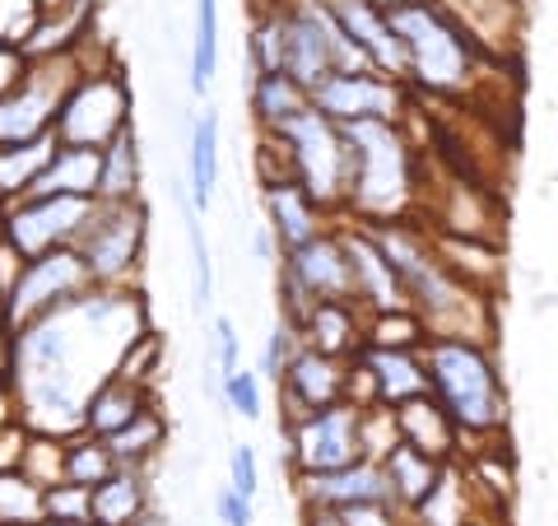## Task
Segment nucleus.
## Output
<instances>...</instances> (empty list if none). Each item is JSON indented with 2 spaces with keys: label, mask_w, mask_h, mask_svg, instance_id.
Returning <instances> with one entry per match:
<instances>
[{
  "label": "nucleus",
  "mask_w": 558,
  "mask_h": 526,
  "mask_svg": "<svg viewBox=\"0 0 558 526\" xmlns=\"http://www.w3.org/2000/svg\"><path fill=\"white\" fill-rule=\"evenodd\" d=\"M43 5V14H51V10H61V5H70V0H38Z\"/></svg>",
  "instance_id": "56"
},
{
  "label": "nucleus",
  "mask_w": 558,
  "mask_h": 526,
  "mask_svg": "<svg viewBox=\"0 0 558 526\" xmlns=\"http://www.w3.org/2000/svg\"><path fill=\"white\" fill-rule=\"evenodd\" d=\"M387 14L400 43H405L410 89H418L424 98H465L480 89V75L494 57L447 5H438V0H405V5Z\"/></svg>",
  "instance_id": "4"
},
{
  "label": "nucleus",
  "mask_w": 558,
  "mask_h": 526,
  "mask_svg": "<svg viewBox=\"0 0 558 526\" xmlns=\"http://www.w3.org/2000/svg\"><path fill=\"white\" fill-rule=\"evenodd\" d=\"M94 205V196H20L5 210V238L24 252V261L57 248H75Z\"/></svg>",
  "instance_id": "13"
},
{
  "label": "nucleus",
  "mask_w": 558,
  "mask_h": 526,
  "mask_svg": "<svg viewBox=\"0 0 558 526\" xmlns=\"http://www.w3.org/2000/svg\"><path fill=\"white\" fill-rule=\"evenodd\" d=\"M117 373L121 378H131V382H140V387H149L154 392V382H159V373H163V336L159 331H145L126 355H121V363H117Z\"/></svg>",
  "instance_id": "40"
},
{
  "label": "nucleus",
  "mask_w": 558,
  "mask_h": 526,
  "mask_svg": "<svg viewBox=\"0 0 558 526\" xmlns=\"http://www.w3.org/2000/svg\"><path fill=\"white\" fill-rule=\"evenodd\" d=\"M279 266L299 279L317 303H326V298H349V303H354V271H349V252H344L336 224H330L326 234H317L312 242H303V248L284 252Z\"/></svg>",
  "instance_id": "17"
},
{
  "label": "nucleus",
  "mask_w": 558,
  "mask_h": 526,
  "mask_svg": "<svg viewBox=\"0 0 558 526\" xmlns=\"http://www.w3.org/2000/svg\"><path fill=\"white\" fill-rule=\"evenodd\" d=\"M215 187H219V117L215 108H205L191 121V154H186V191L201 215L215 201Z\"/></svg>",
  "instance_id": "29"
},
{
  "label": "nucleus",
  "mask_w": 558,
  "mask_h": 526,
  "mask_svg": "<svg viewBox=\"0 0 558 526\" xmlns=\"http://www.w3.org/2000/svg\"><path fill=\"white\" fill-rule=\"evenodd\" d=\"M5 210H10V201L0 196V238H5Z\"/></svg>",
  "instance_id": "58"
},
{
  "label": "nucleus",
  "mask_w": 558,
  "mask_h": 526,
  "mask_svg": "<svg viewBox=\"0 0 558 526\" xmlns=\"http://www.w3.org/2000/svg\"><path fill=\"white\" fill-rule=\"evenodd\" d=\"M229 470H233V489L238 494H247V499H256V489H260V466H256V452L247 447V443H238L233 452H229Z\"/></svg>",
  "instance_id": "46"
},
{
  "label": "nucleus",
  "mask_w": 558,
  "mask_h": 526,
  "mask_svg": "<svg viewBox=\"0 0 558 526\" xmlns=\"http://www.w3.org/2000/svg\"><path fill=\"white\" fill-rule=\"evenodd\" d=\"M219 70V0H196V33H191V94H205Z\"/></svg>",
  "instance_id": "35"
},
{
  "label": "nucleus",
  "mask_w": 558,
  "mask_h": 526,
  "mask_svg": "<svg viewBox=\"0 0 558 526\" xmlns=\"http://www.w3.org/2000/svg\"><path fill=\"white\" fill-rule=\"evenodd\" d=\"M247 108H252L256 131H279L284 121H293L299 112L312 108V89L293 80L289 70H260V75H252Z\"/></svg>",
  "instance_id": "23"
},
{
  "label": "nucleus",
  "mask_w": 558,
  "mask_h": 526,
  "mask_svg": "<svg viewBox=\"0 0 558 526\" xmlns=\"http://www.w3.org/2000/svg\"><path fill=\"white\" fill-rule=\"evenodd\" d=\"M149 238V210L145 201H98L84 234L75 238V252L84 256L94 285L102 289H131V279L145 256Z\"/></svg>",
  "instance_id": "8"
},
{
  "label": "nucleus",
  "mask_w": 558,
  "mask_h": 526,
  "mask_svg": "<svg viewBox=\"0 0 558 526\" xmlns=\"http://www.w3.org/2000/svg\"><path fill=\"white\" fill-rule=\"evenodd\" d=\"M215 507H219L223 526H252V499H247V494H238L233 485H229V489H219Z\"/></svg>",
  "instance_id": "50"
},
{
  "label": "nucleus",
  "mask_w": 558,
  "mask_h": 526,
  "mask_svg": "<svg viewBox=\"0 0 558 526\" xmlns=\"http://www.w3.org/2000/svg\"><path fill=\"white\" fill-rule=\"evenodd\" d=\"M47 489L24 470H0V526H43Z\"/></svg>",
  "instance_id": "34"
},
{
  "label": "nucleus",
  "mask_w": 558,
  "mask_h": 526,
  "mask_svg": "<svg viewBox=\"0 0 558 526\" xmlns=\"http://www.w3.org/2000/svg\"><path fill=\"white\" fill-rule=\"evenodd\" d=\"M391 410H396L400 443L428 452V457H438V462H461V438L465 433L433 392L414 396V401H400V406H391Z\"/></svg>",
  "instance_id": "20"
},
{
  "label": "nucleus",
  "mask_w": 558,
  "mask_h": 526,
  "mask_svg": "<svg viewBox=\"0 0 558 526\" xmlns=\"http://www.w3.org/2000/svg\"><path fill=\"white\" fill-rule=\"evenodd\" d=\"M219 396H223V406L242 419H260V410H266L260 406V373H247V368H238V373L223 378Z\"/></svg>",
  "instance_id": "44"
},
{
  "label": "nucleus",
  "mask_w": 558,
  "mask_h": 526,
  "mask_svg": "<svg viewBox=\"0 0 558 526\" xmlns=\"http://www.w3.org/2000/svg\"><path fill=\"white\" fill-rule=\"evenodd\" d=\"M260 205H266V224H270V234L279 242V256L303 248V242H312L317 234L330 229V215L293 178L260 187Z\"/></svg>",
  "instance_id": "19"
},
{
  "label": "nucleus",
  "mask_w": 558,
  "mask_h": 526,
  "mask_svg": "<svg viewBox=\"0 0 558 526\" xmlns=\"http://www.w3.org/2000/svg\"><path fill=\"white\" fill-rule=\"evenodd\" d=\"M38 20H43L38 0H0V43L24 47L28 33L38 28Z\"/></svg>",
  "instance_id": "45"
},
{
  "label": "nucleus",
  "mask_w": 558,
  "mask_h": 526,
  "mask_svg": "<svg viewBox=\"0 0 558 526\" xmlns=\"http://www.w3.org/2000/svg\"><path fill=\"white\" fill-rule=\"evenodd\" d=\"M363 345H377V349H424L428 345V326H424V318H418L414 308L368 312Z\"/></svg>",
  "instance_id": "36"
},
{
  "label": "nucleus",
  "mask_w": 558,
  "mask_h": 526,
  "mask_svg": "<svg viewBox=\"0 0 558 526\" xmlns=\"http://www.w3.org/2000/svg\"><path fill=\"white\" fill-rule=\"evenodd\" d=\"M252 248H256L260 261H275V234H270V224H260V229H256V242H252Z\"/></svg>",
  "instance_id": "54"
},
{
  "label": "nucleus",
  "mask_w": 558,
  "mask_h": 526,
  "mask_svg": "<svg viewBox=\"0 0 558 526\" xmlns=\"http://www.w3.org/2000/svg\"><path fill=\"white\" fill-rule=\"evenodd\" d=\"M20 470L28 480H38L43 489L61 485L65 480V438H51V433H28V447H24V462Z\"/></svg>",
  "instance_id": "39"
},
{
  "label": "nucleus",
  "mask_w": 558,
  "mask_h": 526,
  "mask_svg": "<svg viewBox=\"0 0 558 526\" xmlns=\"http://www.w3.org/2000/svg\"><path fill=\"white\" fill-rule=\"evenodd\" d=\"M149 522L145 470L117 466L108 480L94 485V526H140Z\"/></svg>",
  "instance_id": "27"
},
{
  "label": "nucleus",
  "mask_w": 558,
  "mask_h": 526,
  "mask_svg": "<svg viewBox=\"0 0 558 526\" xmlns=\"http://www.w3.org/2000/svg\"><path fill=\"white\" fill-rule=\"evenodd\" d=\"M359 363L368 368L381 406H400V401H414V396L428 392L424 349H377V345H363Z\"/></svg>",
  "instance_id": "22"
},
{
  "label": "nucleus",
  "mask_w": 558,
  "mask_h": 526,
  "mask_svg": "<svg viewBox=\"0 0 558 526\" xmlns=\"http://www.w3.org/2000/svg\"><path fill=\"white\" fill-rule=\"evenodd\" d=\"M154 406V392L140 387V382L112 373L102 387L89 396V406H84V433H98V438H112L131 425L135 415H145Z\"/></svg>",
  "instance_id": "24"
},
{
  "label": "nucleus",
  "mask_w": 558,
  "mask_h": 526,
  "mask_svg": "<svg viewBox=\"0 0 558 526\" xmlns=\"http://www.w3.org/2000/svg\"><path fill=\"white\" fill-rule=\"evenodd\" d=\"M163 443H168V419H163V410H159V401H154L145 415H135L121 433L108 438L112 457H117L121 466H135V470H145L154 457H159Z\"/></svg>",
  "instance_id": "33"
},
{
  "label": "nucleus",
  "mask_w": 558,
  "mask_h": 526,
  "mask_svg": "<svg viewBox=\"0 0 558 526\" xmlns=\"http://www.w3.org/2000/svg\"><path fill=\"white\" fill-rule=\"evenodd\" d=\"M299 349H303V331L293 326L289 318H275L270 336H266V349H260V378L279 387V378H284V368L293 363V355H299Z\"/></svg>",
  "instance_id": "41"
},
{
  "label": "nucleus",
  "mask_w": 558,
  "mask_h": 526,
  "mask_svg": "<svg viewBox=\"0 0 558 526\" xmlns=\"http://www.w3.org/2000/svg\"><path fill=\"white\" fill-rule=\"evenodd\" d=\"M89 289H94V275L75 248H57L47 256H33V261H24L20 279H14L10 294H5V322H10L14 336H20L24 326L43 322L47 312L65 308L70 298H80Z\"/></svg>",
  "instance_id": "9"
},
{
  "label": "nucleus",
  "mask_w": 558,
  "mask_h": 526,
  "mask_svg": "<svg viewBox=\"0 0 558 526\" xmlns=\"http://www.w3.org/2000/svg\"><path fill=\"white\" fill-rule=\"evenodd\" d=\"M10 425H24V415H20V396H14L10 378H0V429H10Z\"/></svg>",
  "instance_id": "52"
},
{
  "label": "nucleus",
  "mask_w": 558,
  "mask_h": 526,
  "mask_svg": "<svg viewBox=\"0 0 558 526\" xmlns=\"http://www.w3.org/2000/svg\"><path fill=\"white\" fill-rule=\"evenodd\" d=\"M121 462L112 457V447H108V438H98V433H75V438H65V480H75V485H102L112 476Z\"/></svg>",
  "instance_id": "37"
},
{
  "label": "nucleus",
  "mask_w": 558,
  "mask_h": 526,
  "mask_svg": "<svg viewBox=\"0 0 558 526\" xmlns=\"http://www.w3.org/2000/svg\"><path fill=\"white\" fill-rule=\"evenodd\" d=\"M312 108L326 112L330 121H405L410 108V84L377 75V70H336L312 89Z\"/></svg>",
  "instance_id": "11"
},
{
  "label": "nucleus",
  "mask_w": 558,
  "mask_h": 526,
  "mask_svg": "<svg viewBox=\"0 0 558 526\" xmlns=\"http://www.w3.org/2000/svg\"><path fill=\"white\" fill-rule=\"evenodd\" d=\"M28 425H10V429H0V470H20L24 462V447H28Z\"/></svg>",
  "instance_id": "49"
},
{
  "label": "nucleus",
  "mask_w": 558,
  "mask_h": 526,
  "mask_svg": "<svg viewBox=\"0 0 558 526\" xmlns=\"http://www.w3.org/2000/svg\"><path fill=\"white\" fill-rule=\"evenodd\" d=\"M47 517H57V522H94V489L75 485V480L51 485L47 489Z\"/></svg>",
  "instance_id": "43"
},
{
  "label": "nucleus",
  "mask_w": 558,
  "mask_h": 526,
  "mask_svg": "<svg viewBox=\"0 0 558 526\" xmlns=\"http://www.w3.org/2000/svg\"><path fill=\"white\" fill-rule=\"evenodd\" d=\"M387 476H391V494H396V503L405 507V513H414L418 503H424L433 489H438V480H442V470H447V462H438V457H428V452H418V447H410V443H396L391 452H387Z\"/></svg>",
  "instance_id": "28"
},
{
  "label": "nucleus",
  "mask_w": 558,
  "mask_h": 526,
  "mask_svg": "<svg viewBox=\"0 0 558 526\" xmlns=\"http://www.w3.org/2000/svg\"><path fill=\"white\" fill-rule=\"evenodd\" d=\"M363 326H368V312L349 298H326L303 318V345L322 349V355H336V359H359L363 349Z\"/></svg>",
  "instance_id": "21"
},
{
  "label": "nucleus",
  "mask_w": 558,
  "mask_h": 526,
  "mask_svg": "<svg viewBox=\"0 0 558 526\" xmlns=\"http://www.w3.org/2000/svg\"><path fill=\"white\" fill-rule=\"evenodd\" d=\"M57 154V135H38V140H20V145H0V196L20 201L33 191V182L43 178V168Z\"/></svg>",
  "instance_id": "31"
},
{
  "label": "nucleus",
  "mask_w": 558,
  "mask_h": 526,
  "mask_svg": "<svg viewBox=\"0 0 558 526\" xmlns=\"http://www.w3.org/2000/svg\"><path fill=\"white\" fill-rule=\"evenodd\" d=\"M349 140V205L344 219L359 224H391L418 219L428 201L424 150L410 140L405 121H344Z\"/></svg>",
  "instance_id": "3"
},
{
  "label": "nucleus",
  "mask_w": 558,
  "mask_h": 526,
  "mask_svg": "<svg viewBox=\"0 0 558 526\" xmlns=\"http://www.w3.org/2000/svg\"><path fill=\"white\" fill-rule=\"evenodd\" d=\"M438 5H447L451 14H457L494 61H502V47H512L517 33H521V5L517 0H438Z\"/></svg>",
  "instance_id": "25"
},
{
  "label": "nucleus",
  "mask_w": 558,
  "mask_h": 526,
  "mask_svg": "<svg viewBox=\"0 0 558 526\" xmlns=\"http://www.w3.org/2000/svg\"><path fill=\"white\" fill-rule=\"evenodd\" d=\"M359 443H363V457L387 462V452L400 443L396 410H391V406H368V410H363V415H359Z\"/></svg>",
  "instance_id": "42"
},
{
  "label": "nucleus",
  "mask_w": 558,
  "mask_h": 526,
  "mask_svg": "<svg viewBox=\"0 0 558 526\" xmlns=\"http://www.w3.org/2000/svg\"><path fill=\"white\" fill-rule=\"evenodd\" d=\"M349 363L354 359H336V355H322V349L303 345L293 363L284 368L279 378V406H284V429L307 419L312 410H326V406H340L344 392H349Z\"/></svg>",
  "instance_id": "14"
},
{
  "label": "nucleus",
  "mask_w": 558,
  "mask_h": 526,
  "mask_svg": "<svg viewBox=\"0 0 558 526\" xmlns=\"http://www.w3.org/2000/svg\"><path fill=\"white\" fill-rule=\"evenodd\" d=\"M377 234L381 252L391 256V266L405 285L410 308L424 318L428 336H457V340H484L494 345L498 331V312H494V294H484L475 285L447 266L438 256L433 229L418 219H391V224H368Z\"/></svg>",
  "instance_id": "2"
},
{
  "label": "nucleus",
  "mask_w": 558,
  "mask_h": 526,
  "mask_svg": "<svg viewBox=\"0 0 558 526\" xmlns=\"http://www.w3.org/2000/svg\"><path fill=\"white\" fill-rule=\"evenodd\" d=\"M238 349H242L238 326H233L229 318H215V359H219V382L229 378V373H238Z\"/></svg>",
  "instance_id": "47"
},
{
  "label": "nucleus",
  "mask_w": 558,
  "mask_h": 526,
  "mask_svg": "<svg viewBox=\"0 0 558 526\" xmlns=\"http://www.w3.org/2000/svg\"><path fill=\"white\" fill-rule=\"evenodd\" d=\"M433 242H438V256L465 279V285H475L484 294L498 289V279H502V248L498 242L457 238V234H433Z\"/></svg>",
  "instance_id": "30"
},
{
  "label": "nucleus",
  "mask_w": 558,
  "mask_h": 526,
  "mask_svg": "<svg viewBox=\"0 0 558 526\" xmlns=\"http://www.w3.org/2000/svg\"><path fill=\"white\" fill-rule=\"evenodd\" d=\"M43 526H94V522H57V517H47Z\"/></svg>",
  "instance_id": "57"
},
{
  "label": "nucleus",
  "mask_w": 558,
  "mask_h": 526,
  "mask_svg": "<svg viewBox=\"0 0 558 526\" xmlns=\"http://www.w3.org/2000/svg\"><path fill=\"white\" fill-rule=\"evenodd\" d=\"M359 406L354 401H340V406L312 410L299 425H289V470L293 476H322V470H340L349 462L363 457L359 443Z\"/></svg>",
  "instance_id": "12"
},
{
  "label": "nucleus",
  "mask_w": 558,
  "mask_h": 526,
  "mask_svg": "<svg viewBox=\"0 0 558 526\" xmlns=\"http://www.w3.org/2000/svg\"><path fill=\"white\" fill-rule=\"evenodd\" d=\"M373 5H381V10H396V5H405V0H373Z\"/></svg>",
  "instance_id": "59"
},
{
  "label": "nucleus",
  "mask_w": 558,
  "mask_h": 526,
  "mask_svg": "<svg viewBox=\"0 0 558 526\" xmlns=\"http://www.w3.org/2000/svg\"><path fill=\"white\" fill-rule=\"evenodd\" d=\"M149 331L135 289H102L70 298L43 322L24 326L10 345V387L33 433H84V406L117 373L121 355Z\"/></svg>",
  "instance_id": "1"
},
{
  "label": "nucleus",
  "mask_w": 558,
  "mask_h": 526,
  "mask_svg": "<svg viewBox=\"0 0 558 526\" xmlns=\"http://www.w3.org/2000/svg\"><path fill=\"white\" fill-rule=\"evenodd\" d=\"M28 75V57H24V47H14V43H0V98L14 94L24 84Z\"/></svg>",
  "instance_id": "48"
},
{
  "label": "nucleus",
  "mask_w": 558,
  "mask_h": 526,
  "mask_svg": "<svg viewBox=\"0 0 558 526\" xmlns=\"http://www.w3.org/2000/svg\"><path fill=\"white\" fill-rule=\"evenodd\" d=\"M98 172H102V150L84 145H57L43 178L33 182L28 196H94L98 201Z\"/></svg>",
  "instance_id": "26"
},
{
  "label": "nucleus",
  "mask_w": 558,
  "mask_h": 526,
  "mask_svg": "<svg viewBox=\"0 0 558 526\" xmlns=\"http://www.w3.org/2000/svg\"><path fill=\"white\" fill-rule=\"evenodd\" d=\"M336 14L344 33L363 47V57L377 75H391V80H405L410 75V61H405V43H400V33L391 24V14L373 5V0H336Z\"/></svg>",
  "instance_id": "18"
},
{
  "label": "nucleus",
  "mask_w": 558,
  "mask_h": 526,
  "mask_svg": "<svg viewBox=\"0 0 558 526\" xmlns=\"http://www.w3.org/2000/svg\"><path fill=\"white\" fill-rule=\"evenodd\" d=\"M293 489H299L303 507H330V513H344L359 503H396L387 466L373 457H359L340 470H322V476H293Z\"/></svg>",
  "instance_id": "16"
},
{
  "label": "nucleus",
  "mask_w": 558,
  "mask_h": 526,
  "mask_svg": "<svg viewBox=\"0 0 558 526\" xmlns=\"http://www.w3.org/2000/svg\"><path fill=\"white\" fill-rule=\"evenodd\" d=\"M98 201H140V140H135V127H126L108 150H102Z\"/></svg>",
  "instance_id": "32"
},
{
  "label": "nucleus",
  "mask_w": 558,
  "mask_h": 526,
  "mask_svg": "<svg viewBox=\"0 0 558 526\" xmlns=\"http://www.w3.org/2000/svg\"><path fill=\"white\" fill-rule=\"evenodd\" d=\"M10 345H14V331L5 322V294H0V378H10Z\"/></svg>",
  "instance_id": "53"
},
{
  "label": "nucleus",
  "mask_w": 558,
  "mask_h": 526,
  "mask_svg": "<svg viewBox=\"0 0 558 526\" xmlns=\"http://www.w3.org/2000/svg\"><path fill=\"white\" fill-rule=\"evenodd\" d=\"M84 75L80 51L75 57H47V61H28V75L14 94L0 98V145H20V140H38L51 135V121L65 89Z\"/></svg>",
  "instance_id": "10"
},
{
  "label": "nucleus",
  "mask_w": 558,
  "mask_h": 526,
  "mask_svg": "<svg viewBox=\"0 0 558 526\" xmlns=\"http://www.w3.org/2000/svg\"><path fill=\"white\" fill-rule=\"evenodd\" d=\"M131 84L121 75V65H98L84 70V75L70 84L57 121H51V135L57 145H84V150H108L112 140L131 127Z\"/></svg>",
  "instance_id": "7"
},
{
  "label": "nucleus",
  "mask_w": 558,
  "mask_h": 526,
  "mask_svg": "<svg viewBox=\"0 0 558 526\" xmlns=\"http://www.w3.org/2000/svg\"><path fill=\"white\" fill-rule=\"evenodd\" d=\"M20 271H24V252L14 248L10 238H0V294H10V285L20 279Z\"/></svg>",
  "instance_id": "51"
},
{
  "label": "nucleus",
  "mask_w": 558,
  "mask_h": 526,
  "mask_svg": "<svg viewBox=\"0 0 558 526\" xmlns=\"http://www.w3.org/2000/svg\"><path fill=\"white\" fill-rule=\"evenodd\" d=\"M270 5H293V0H270ZM326 5H330V0H326Z\"/></svg>",
  "instance_id": "60"
},
{
  "label": "nucleus",
  "mask_w": 558,
  "mask_h": 526,
  "mask_svg": "<svg viewBox=\"0 0 558 526\" xmlns=\"http://www.w3.org/2000/svg\"><path fill=\"white\" fill-rule=\"evenodd\" d=\"M266 135H275L279 145H284L293 182H299L330 219L344 215L354 159H349V140H344L340 121H330L326 112L307 108V112H299L293 121H284L279 131H266Z\"/></svg>",
  "instance_id": "6"
},
{
  "label": "nucleus",
  "mask_w": 558,
  "mask_h": 526,
  "mask_svg": "<svg viewBox=\"0 0 558 526\" xmlns=\"http://www.w3.org/2000/svg\"><path fill=\"white\" fill-rule=\"evenodd\" d=\"M182 219H186V242H191V266H196V289H191V308L205 312L209 303H215V261H209V248H205V234H201V210L182 205Z\"/></svg>",
  "instance_id": "38"
},
{
  "label": "nucleus",
  "mask_w": 558,
  "mask_h": 526,
  "mask_svg": "<svg viewBox=\"0 0 558 526\" xmlns=\"http://www.w3.org/2000/svg\"><path fill=\"white\" fill-rule=\"evenodd\" d=\"M424 368H428V392L442 401L465 438H488L508 429V392H502V373L494 363V345L428 336Z\"/></svg>",
  "instance_id": "5"
},
{
  "label": "nucleus",
  "mask_w": 558,
  "mask_h": 526,
  "mask_svg": "<svg viewBox=\"0 0 558 526\" xmlns=\"http://www.w3.org/2000/svg\"><path fill=\"white\" fill-rule=\"evenodd\" d=\"M307 526H344V517L330 507H307Z\"/></svg>",
  "instance_id": "55"
},
{
  "label": "nucleus",
  "mask_w": 558,
  "mask_h": 526,
  "mask_svg": "<svg viewBox=\"0 0 558 526\" xmlns=\"http://www.w3.org/2000/svg\"><path fill=\"white\" fill-rule=\"evenodd\" d=\"M336 229H340V242H344V252H349V271H354V303L363 312L410 308L405 285H400L391 256L381 252V242H377V234L368 229V224L344 219V224H336Z\"/></svg>",
  "instance_id": "15"
}]
</instances>
